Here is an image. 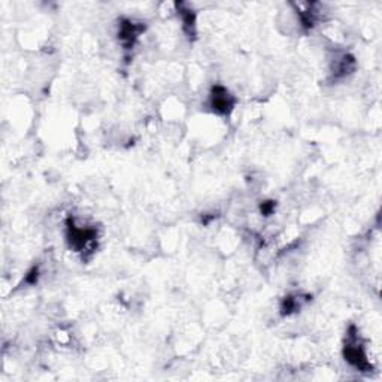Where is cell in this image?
Masks as SVG:
<instances>
[{
	"label": "cell",
	"mask_w": 382,
	"mask_h": 382,
	"mask_svg": "<svg viewBox=\"0 0 382 382\" xmlns=\"http://www.w3.org/2000/svg\"><path fill=\"white\" fill-rule=\"evenodd\" d=\"M231 106V100H230L229 93L223 88H218L217 90V94L213 96V108L217 111H221V112H227Z\"/></svg>",
	"instance_id": "6da1fadb"
}]
</instances>
